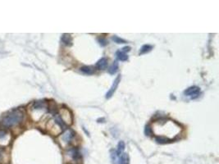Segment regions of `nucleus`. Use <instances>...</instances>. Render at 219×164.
<instances>
[{
	"mask_svg": "<svg viewBox=\"0 0 219 164\" xmlns=\"http://www.w3.org/2000/svg\"><path fill=\"white\" fill-rule=\"evenodd\" d=\"M99 44L101 46H105L107 45V41H106L105 39H103V38H99Z\"/></svg>",
	"mask_w": 219,
	"mask_h": 164,
	"instance_id": "21",
	"label": "nucleus"
},
{
	"mask_svg": "<svg viewBox=\"0 0 219 164\" xmlns=\"http://www.w3.org/2000/svg\"><path fill=\"white\" fill-rule=\"evenodd\" d=\"M151 133H152V131H151V128L149 125H147L145 126V129H144V134L148 136H151Z\"/></svg>",
	"mask_w": 219,
	"mask_h": 164,
	"instance_id": "18",
	"label": "nucleus"
},
{
	"mask_svg": "<svg viewBox=\"0 0 219 164\" xmlns=\"http://www.w3.org/2000/svg\"><path fill=\"white\" fill-rule=\"evenodd\" d=\"M122 52H124V53H126V52H129V51H130V47H124L123 49H122Z\"/></svg>",
	"mask_w": 219,
	"mask_h": 164,
	"instance_id": "23",
	"label": "nucleus"
},
{
	"mask_svg": "<svg viewBox=\"0 0 219 164\" xmlns=\"http://www.w3.org/2000/svg\"><path fill=\"white\" fill-rule=\"evenodd\" d=\"M70 154L72 155V157L73 158V159L75 160H78L79 159H81V153L79 152L77 149H73L72 150L70 151Z\"/></svg>",
	"mask_w": 219,
	"mask_h": 164,
	"instance_id": "15",
	"label": "nucleus"
},
{
	"mask_svg": "<svg viewBox=\"0 0 219 164\" xmlns=\"http://www.w3.org/2000/svg\"><path fill=\"white\" fill-rule=\"evenodd\" d=\"M81 71L84 74H86V75H92L94 73V68L89 67V66H84V67H81Z\"/></svg>",
	"mask_w": 219,
	"mask_h": 164,
	"instance_id": "9",
	"label": "nucleus"
},
{
	"mask_svg": "<svg viewBox=\"0 0 219 164\" xmlns=\"http://www.w3.org/2000/svg\"><path fill=\"white\" fill-rule=\"evenodd\" d=\"M74 132L71 130H67L66 131V132L62 135V139L63 140L64 142H66V143H70L71 140L72 139L73 136H74Z\"/></svg>",
	"mask_w": 219,
	"mask_h": 164,
	"instance_id": "4",
	"label": "nucleus"
},
{
	"mask_svg": "<svg viewBox=\"0 0 219 164\" xmlns=\"http://www.w3.org/2000/svg\"><path fill=\"white\" fill-rule=\"evenodd\" d=\"M153 49V46L150 45H143L140 49V54H144V53H149L150 51H151V49Z\"/></svg>",
	"mask_w": 219,
	"mask_h": 164,
	"instance_id": "16",
	"label": "nucleus"
},
{
	"mask_svg": "<svg viewBox=\"0 0 219 164\" xmlns=\"http://www.w3.org/2000/svg\"><path fill=\"white\" fill-rule=\"evenodd\" d=\"M156 142L158 144H161V145H163V144H167V143H170L172 142V140L168 138H166V137H163V136H158L155 138Z\"/></svg>",
	"mask_w": 219,
	"mask_h": 164,
	"instance_id": "13",
	"label": "nucleus"
},
{
	"mask_svg": "<svg viewBox=\"0 0 219 164\" xmlns=\"http://www.w3.org/2000/svg\"><path fill=\"white\" fill-rule=\"evenodd\" d=\"M200 89L198 86H191L189 87L188 89H186L185 91H184V95L186 96H191L193 98V96H197V95L200 94Z\"/></svg>",
	"mask_w": 219,
	"mask_h": 164,
	"instance_id": "3",
	"label": "nucleus"
},
{
	"mask_svg": "<svg viewBox=\"0 0 219 164\" xmlns=\"http://www.w3.org/2000/svg\"><path fill=\"white\" fill-rule=\"evenodd\" d=\"M3 149L2 148H0V162H2L3 160Z\"/></svg>",
	"mask_w": 219,
	"mask_h": 164,
	"instance_id": "22",
	"label": "nucleus"
},
{
	"mask_svg": "<svg viewBox=\"0 0 219 164\" xmlns=\"http://www.w3.org/2000/svg\"><path fill=\"white\" fill-rule=\"evenodd\" d=\"M117 70H118V62H114L112 64L110 67H109L108 72L112 74V75H113V74H115V73L117 72Z\"/></svg>",
	"mask_w": 219,
	"mask_h": 164,
	"instance_id": "14",
	"label": "nucleus"
},
{
	"mask_svg": "<svg viewBox=\"0 0 219 164\" xmlns=\"http://www.w3.org/2000/svg\"><path fill=\"white\" fill-rule=\"evenodd\" d=\"M54 120H55V122L58 124L60 127H62V129H65L66 128V124L63 122V120L62 119V117L58 115V114H56L55 117H54Z\"/></svg>",
	"mask_w": 219,
	"mask_h": 164,
	"instance_id": "10",
	"label": "nucleus"
},
{
	"mask_svg": "<svg viewBox=\"0 0 219 164\" xmlns=\"http://www.w3.org/2000/svg\"><path fill=\"white\" fill-rule=\"evenodd\" d=\"M45 108H46V103L45 101H36L33 104L34 109H43Z\"/></svg>",
	"mask_w": 219,
	"mask_h": 164,
	"instance_id": "11",
	"label": "nucleus"
},
{
	"mask_svg": "<svg viewBox=\"0 0 219 164\" xmlns=\"http://www.w3.org/2000/svg\"><path fill=\"white\" fill-rule=\"evenodd\" d=\"M96 67L99 70H104L108 67V60L105 58H102L99 59L98 62L96 63Z\"/></svg>",
	"mask_w": 219,
	"mask_h": 164,
	"instance_id": "5",
	"label": "nucleus"
},
{
	"mask_svg": "<svg viewBox=\"0 0 219 164\" xmlns=\"http://www.w3.org/2000/svg\"><path fill=\"white\" fill-rule=\"evenodd\" d=\"M119 164H130V158L127 153H122L119 159Z\"/></svg>",
	"mask_w": 219,
	"mask_h": 164,
	"instance_id": "7",
	"label": "nucleus"
},
{
	"mask_svg": "<svg viewBox=\"0 0 219 164\" xmlns=\"http://www.w3.org/2000/svg\"><path fill=\"white\" fill-rule=\"evenodd\" d=\"M62 42L65 45L67 46H71L72 45V39L70 35L67 34H64L62 36Z\"/></svg>",
	"mask_w": 219,
	"mask_h": 164,
	"instance_id": "6",
	"label": "nucleus"
},
{
	"mask_svg": "<svg viewBox=\"0 0 219 164\" xmlns=\"http://www.w3.org/2000/svg\"><path fill=\"white\" fill-rule=\"evenodd\" d=\"M116 55L117 59L120 60V61H126V60H128V55L124 52H122V50L117 51L116 53Z\"/></svg>",
	"mask_w": 219,
	"mask_h": 164,
	"instance_id": "8",
	"label": "nucleus"
},
{
	"mask_svg": "<svg viewBox=\"0 0 219 164\" xmlns=\"http://www.w3.org/2000/svg\"><path fill=\"white\" fill-rule=\"evenodd\" d=\"M125 149V143L123 141H120L117 145V150H116V155L120 156L122 155L123 151Z\"/></svg>",
	"mask_w": 219,
	"mask_h": 164,
	"instance_id": "12",
	"label": "nucleus"
},
{
	"mask_svg": "<svg viewBox=\"0 0 219 164\" xmlns=\"http://www.w3.org/2000/svg\"><path fill=\"white\" fill-rule=\"evenodd\" d=\"M112 39H113L115 43H116V44H125V43H126V40H124L123 39H121V38L116 36V35H114V36L112 37Z\"/></svg>",
	"mask_w": 219,
	"mask_h": 164,
	"instance_id": "17",
	"label": "nucleus"
},
{
	"mask_svg": "<svg viewBox=\"0 0 219 164\" xmlns=\"http://www.w3.org/2000/svg\"><path fill=\"white\" fill-rule=\"evenodd\" d=\"M120 81H121V75H118L116 76V79H115V81H113V85H112V87L110 88V89H109L108 93L106 94V99H110V98L113 95L114 92L116 91V88H117V86H118V85H119Z\"/></svg>",
	"mask_w": 219,
	"mask_h": 164,
	"instance_id": "2",
	"label": "nucleus"
},
{
	"mask_svg": "<svg viewBox=\"0 0 219 164\" xmlns=\"http://www.w3.org/2000/svg\"><path fill=\"white\" fill-rule=\"evenodd\" d=\"M111 159L113 160V162L116 164V162H117V155H116V152L111 153Z\"/></svg>",
	"mask_w": 219,
	"mask_h": 164,
	"instance_id": "19",
	"label": "nucleus"
},
{
	"mask_svg": "<svg viewBox=\"0 0 219 164\" xmlns=\"http://www.w3.org/2000/svg\"><path fill=\"white\" fill-rule=\"evenodd\" d=\"M7 135V131L4 129H0V139H3Z\"/></svg>",
	"mask_w": 219,
	"mask_h": 164,
	"instance_id": "20",
	"label": "nucleus"
},
{
	"mask_svg": "<svg viewBox=\"0 0 219 164\" xmlns=\"http://www.w3.org/2000/svg\"><path fill=\"white\" fill-rule=\"evenodd\" d=\"M24 118V112L22 109H14L6 114L1 119V125L9 128L18 125Z\"/></svg>",
	"mask_w": 219,
	"mask_h": 164,
	"instance_id": "1",
	"label": "nucleus"
}]
</instances>
